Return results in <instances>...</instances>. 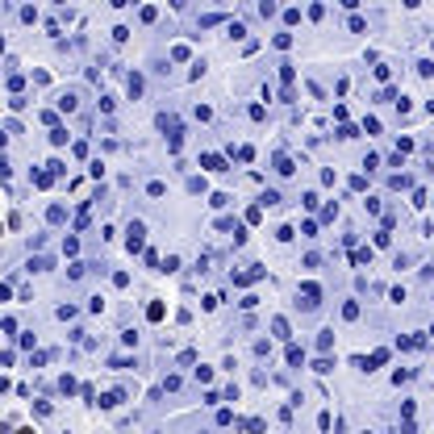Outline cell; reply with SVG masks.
Segmentation results:
<instances>
[{"label": "cell", "mask_w": 434, "mask_h": 434, "mask_svg": "<svg viewBox=\"0 0 434 434\" xmlns=\"http://www.w3.org/2000/svg\"><path fill=\"white\" fill-rule=\"evenodd\" d=\"M125 234H130V238H125V247H130V255H134V250H142V234H146V226H142V221H134V226L125 230Z\"/></svg>", "instance_id": "cell-1"}, {"label": "cell", "mask_w": 434, "mask_h": 434, "mask_svg": "<svg viewBox=\"0 0 434 434\" xmlns=\"http://www.w3.org/2000/svg\"><path fill=\"white\" fill-rule=\"evenodd\" d=\"M300 297H305V300H300L305 309H317V300H321V288H317V284H300Z\"/></svg>", "instance_id": "cell-2"}, {"label": "cell", "mask_w": 434, "mask_h": 434, "mask_svg": "<svg viewBox=\"0 0 434 434\" xmlns=\"http://www.w3.org/2000/svg\"><path fill=\"white\" fill-rule=\"evenodd\" d=\"M200 167H209V171H226V159H221V155H205Z\"/></svg>", "instance_id": "cell-3"}, {"label": "cell", "mask_w": 434, "mask_h": 434, "mask_svg": "<svg viewBox=\"0 0 434 434\" xmlns=\"http://www.w3.org/2000/svg\"><path fill=\"white\" fill-rule=\"evenodd\" d=\"M163 300H150V305H146V317H150V321H163Z\"/></svg>", "instance_id": "cell-4"}, {"label": "cell", "mask_w": 434, "mask_h": 434, "mask_svg": "<svg viewBox=\"0 0 434 434\" xmlns=\"http://www.w3.org/2000/svg\"><path fill=\"white\" fill-rule=\"evenodd\" d=\"M125 401V393H121V388H117V393H104L100 397V405H104V409H113V405H121Z\"/></svg>", "instance_id": "cell-5"}, {"label": "cell", "mask_w": 434, "mask_h": 434, "mask_svg": "<svg viewBox=\"0 0 434 434\" xmlns=\"http://www.w3.org/2000/svg\"><path fill=\"white\" fill-rule=\"evenodd\" d=\"M271 334H276V338H292V334H288V321H284V317L271 321Z\"/></svg>", "instance_id": "cell-6"}, {"label": "cell", "mask_w": 434, "mask_h": 434, "mask_svg": "<svg viewBox=\"0 0 434 434\" xmlns=\"http://www.w3.org/2000/svg\"><path fill=\"white\" fill-rule=\"evenodd\" d=\"M276 171H280V176H292V159L288 155H276Z\"/></svg>", "instance_id": "cell-7"}, {"label": "cell", "mask_w": 434, "mask_h": 434, "mask_svg": "<svg viewBox=\"0 0 434 434\" xmlns=\"http://www.w3.org/2000/svg\"><path fill=\"white\" fill-rule=\"evenodd\" d=\"M351 263H372V247H359V250L351 255Z\"/></svg>", "instance_id": "cell-8"}, {"label": "cell", "mask_w": 434, "mask_h": 434, "mask_svg": "<svg viewBox=\"0 0 434 434\" xmlns=\"http://www.w3.org/2000/svg\"><path fill=\"white\" fill-rule=\"evenodd\" d=\"M288 363H292V367H300V363H305V351H300V347H288Z\"/></svg>", "instance_id": "cell-9"}, {"label": "cell", "mask_w": 434, "mask_h": 434, "mask_svg": "<svg viewBox=\"0 0 434 434\" xmlns=\"http://www.w3.org/2000/svg\"><path fill=\"white\" fill-rule=\"evenodd\" d=\"M146 192H150V197H163L167 184H163V180H150V184H146Z\"/></svg>", "instance_id": "cell-10"}, {"label": "cell", "mask_w": 434, "mask_h": 434, "mask_svg": "<svg viewBox=\"0 0 434 434\" xmlns=\"http://www.w3.org/2000/svg\"><path fill=\"white\" fill-rule=\"evenodd\" d=\"M342 317L355 321V317H359V305H355V300H347V305H342Z\"/></svg>", "instance_id": "cell-11"}, {"label": "cell", "mask_w": 434, "mask_h": 434, "mask_svg": "<svg viewBox=\"0 0 434 434\" xmlns=\"http://www.w3.org/2000/svg\"><path fill=\"white\" fill-rule=\"evenodd\" d=\"M317 347H321V351H330V347H334V330H321V338H317Z\"/></svg>", "instance_id": "cell-12"}, {"label": "cell", "mask_w": 434, "mask_h": 434, "mask_svg": "<svg viewBox=\"0 0 434 434\" xmlns=\"http://www.w3.org/2000/svg\"><path fill=\"white\" fill-rule=\"evenodd\" d=\"M130 96H142V75H130Z\"/></svg>", "instance_id": "cell-13"}]
</instances>
